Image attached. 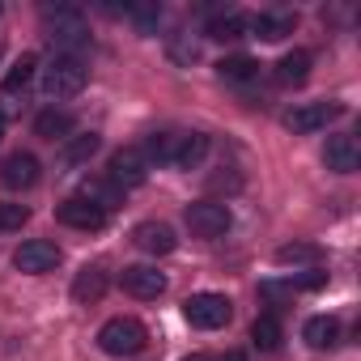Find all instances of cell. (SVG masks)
Returning <instances> with one entry per match:
<instances>
[{
	"label": "cell",
	"instance_id": "cell-1",
	"mask_svg": "<svg viewBox=\"0 0 361 361\" xmlns=\"http://www.w3.org/2000/svg\"><path fill=\"white\" fill-rule=\"evenodd\" d=\"M43 30L56 47V56H81L90 47V26H85L81 9H68V5L43 9Z\"/></svg>",
	"mask_w": 361,
	"mask_h": 361
},
{
	"label": "cell",
	"instance_id": "cell-2",
	"mask_svg": "<svg viewBox=\"0 0 361 361\" xmlns=\"http://www.w3.org/2000/svg\"><path fill=\"white\" fill-rule=\"evenodd\" d=\"M145 344H149V327L132 314H115L98 327V348L106 357H136Z\"/></svg>",
	"mask_w": 361,
	"mask_h": 361
},
{
	"label": "cell",
	"instance_id": "cell-3",
	"mask_svg": "<svg viewBox=\"0 0 361 361\" xmlns=\"http://www.w3.org/2000/svg\"><path fill=\"white\" fill-rule=\"evenodd\" d=\"M90 81V68L81 56H51V64L43 68V94L47 98H77Z\"/></svg>",
	"mask_w": 361,
	"mask_h": 361
},
{
	"label": "cell",
	"instance_id": "cell-4",
	"mask_svg": "<svg viewBox=\"0 0 361 361\" xmlns=\"http://www.w3.org/2000/svg\"><path fill=\"white\" fill-rule=\"evenodd\" d=\"M183 319L192 327H200V331H217V327H226L234 319V302L226 293H192L183 302Z\"/></svg>",
	"mask_w": 361,
	"mask_h": 361
},
{
	"label": "cell",
	"instance_id": "cell-5",
	"mask_svg": "<svg viewBox=\"0 0 361 361\" xmlns=\"http://www.w3.org/2000/svg\"><path fill=\"white\" fill-rule=\"evenodd\" d=\"M149 157H145V149L140 145H123V149H115L111 153V183L119 188V192H128V188H140L145 178H149Z\"/></svg>",
	"mask_w": 361,
	"mask_h": 361
},
{
	"label": "cell",
	"instance_id": "cell-6",
	"mask_svg": "<svg viewBox=\"0 0 361 361\" xmlns=\"http://www.w3.org/2000/svg\"><path fill=\"white\" fill-rule=\"evenodd\" d=\"M183 221H188V230H192L196 238H221L234 217H230V209H226L221 200H196V204H188Z\"/></svg>",
	"mask_w": 361,
	"mask_h": 361
},
{
	"label": "cell",
	"instance_id": "cell-7",
	"mask_svg": "<svg viewBox=\"0 0 361 361\" xmlns=\"http://www.w3.org/2000/svg\"><path fill=\"white\" fill-rule=\"evenodd\" d=\"M39 174H43L39 157H35V153H22V149L0 161V183H5L9 192H30V188L39 183Z\"/></svg>",
	"mask_w": 361,
	"mask_h": 361
},
{
	"label": "cell",
	"instance_id": "cell-8",
	"mask_svg": "<svg viewBox=\"0 0 361 361\" xmlns=\"http://www.w3.org/2000/svg\"><path fill=\"white\" fill-rule=\"evenodd\" d=\"M56 264H60V247L47 243V238H30V243H22V247L13 251V268H18V272H30V276H43V272H51Z\"/></svg>",
	"mask_w": 361,
	"mask_h": 361
},
{
	"label": "cell",
	"instance_id": "cell-9",
	"mask_svg": "<svg viewBox=\"0 0 361 361\" xmlns=\"http://www.w3.org/2000/svg\"><path fill=\"white\" fill-rule=\"evenodd\" d=\"M119 285H123V293H132V298H140V302H157V298L166 293V276H161L157 268H149V264L123 268V272H119Z\"/></svg>",
	"mask_w": 361,
	"mask_h": 361
},
{
	"label": "cell",
	"instance_id": "cell-10",
	"mask_svg": "<svg viewBox=\"0 0 361 361\" xmlns=\"http://www.w3.org/2000/svg\"><path fill=\"white\" fill-rule=\"evenodd\" d=\"M340 111H344L340 102H302V106H293V111L285 115V128L306 136V132H319V128H327V123H331Z\"/></svg>",
	"mask_w": 361,
	"mask_h": 361
},
{
	"label": "cell",
	"instance_id": "cell-11",
	"mask_svg": "<svg viewBox=\"0 0 361 361\" xmlns=\"http://www.w3.org/2000/svg\"><path fill=\"white\" fill-rule=\"evenodd\" d=\"M293 26H298V13H289V9H264V13L247 18V30L264 43H281L285 35H293Z\"/></svg>",
	"mask_w": 361,
	"mask_h": 361
},
{
	"label": "cell",
	"instance_id": "cell-12",
	"mask_svg": "<svg viewBox=\"0 0 361 361\" xmlns=\"http://www.w3.org/2000/svg\"><path fill=\"white\" fill-rule=\"evenodd\" d=\"M323 161H327V170H336V174H353V170L361 166V145H357V136H348V132L327 136Z\"/></svg>",
	"mask_w": 361,
	"mask_h": 361
},
{
	"label": "cell",
	"instance_id": "cell-13",
	"mask_svg": "<svg viewBox=\"0 0 361 361\" xmlns=\"http://www.w3.org/2000/svg\"><path fill=\"white\" fill-rule=\"evenodd\" d=\"M56 217H60V221H64L68 230H85V234H90V230H102V226H106V213H102L98 204H90L85 196H68V200H64V204L56 209Z\"/></svg>",
	"mask_w": 361,
	"mask_h": 361
},
{
	"label": "cell",
	"instance_id": "cell-14",
	"mask_svg": "<svg viewBox=\"0 0 361 361\" xmlns=\"http://www.w3.org/2000/svg\"><path fill=\"white\" fill-rule=\"evenodd\" d=\"M35 68H39V60L35 56H22L13 68H9V77H5V85H0V115H13L18 111V94L30 85V77H35Z\"/></svg>",
	"mask_w": 361,
	"mask_h": 361
},
{
	"label": "cell",
	"instance_id": "cell-15",
	"mask_svg": "<svg viewBox=\"0 0 361 361\" xmlns=\"http://www.w3.org/2000/svg\"><path fill=\"white\" fill-rule=\"evenodd\" d=\"M132 243H136L145 255H170V251L178 247V238H174V230H170L166 221H140V226L132 230Z\"/></svg>",
	"mask_w": 361,
	"mask_h": 361
},
{
	"label": "cell",
	"instance_id": "cell-16",
	"mask_svg": "<svg viewBox=\"0 0 361 361\" xmlns=\"http://www.w3.org/2000/svg\"><path fill=\"white\" fill-rule=\"evenodd\" d=\"M106 285H111V272H106L102 264H85V268L77 272V281H73V298H77L81 306H90V302H98V298L106 293Z\"/></svg>",
	"mask_w": 361,
	"mask_h": 361
},
{
	"label": "cell",
	"instance_id": "cell-17",
	"mask_svg": "<svg viewBox=\"0 0 361 361\" xmlns=\"http://www.w3.org/2000/svg\"><path fill=\"white\" fill-rule=\"evenodd\" d=\"M259 68H264V64L251 60V56H226V60L217 64V77H221L226 85H238V90H243V85H255V81H259Z\"/></svg>",
	"mask_w": 361,
	"mask_h": 361
},
{
	"label": "cell",
	"instance_id": "cell-18",
	"mask_svg": "<svg viewBox=\"0 0 361 361\" xmlns=\"http://www.w3.org/2000/svg\"><path fill=\"white\" fill-rule=\"evenodd\" d=\"M204 157H209V136H204V132H183V136H178V145H174V161H170V166L196 170Z\"/></svg>",
	"mask_w": 361,
	"mask_h": 361
},
{
	"label": "cell",
	"instance_id": "cell-19",
	"mask_svg": "<svg viewBox=\"0 0 361 361\" xmlns=\"http://www.w3.org/2000/svg\"><path fill=\"white\" fill-rule=\"evenodd\" d=\"M302 340H306L314 353H327V348H336V340H340V323H336L331 314H314V319H306Z\"/></svg>",
	"mask_w": 361,
	"mask_h": 361
},
{
	"label": "cell",
	"instance_id": "cell-20",
	"mask_svg": "<svg viewBox=\"0 0 361 361\" xmlns=\"http://www.w3.org/2000/svg\"><path fill=\"white\" fill-rule=\"evenodd\" d=\"M310 64H314V60H310V51H302V47H298V51H285V56H281V64H276V73H272V77H276V85H306Z\"/></svg>",
	"mask_w": 361,
	"mask_h": 361
},
{
	"label": "cell",
	"instance_id": "cell-21",
	"mask_svg": "<svg viewBox=\"0 0 361 361\" xmlns=\"http://www.w3.org/2000/svg\"><path fill=\"white\" fill-rule=\"evenodd\" d=\"M77 196H85L90 204H98L106 217H111V209H119L123 204V192L111 183V178H85V183H81V192Z\"/></svg>",
	"mask_w": 361,
	"mask_h": 361
},
{
	"label": "cell",
	"instance_id": "cell-22",
	"mask_svg": "<svg viewBox=\"0 0 361 361\" xmlns=\"http://www.w3.org/2000/svg\"><path fill=\"white\" fill-rule=\"evenodd\" d=\"M35 136H43V140H68L73 136V115L68 111H56V106L39 111L35 115Z\"/></svg>",
	"mask_w": 361,
	"mask_h": 361
},
{
	"label": "cell",
	"instance_id": "cell-23",
	"mask_svg": "<svg viewBox=\"0 0 361 361\" xmlns=\"http://www.w3.org/2000/svg\"><path fill=\"white\" fill-rule=\"evenodd\" d=\"M251 344H255L259 353H276V348L285 344V327H281V319H276V314H259V319L251 323Z\"/></svg>",
	"mask_w": 361,
	"mask_h": 361
},
{
	"label": "cell",
	"instance_id": "cell-24",
	"mask_svg": "<svg viewBox=\"0 0 361 361\" xmlns=\"http://www.w3.org/2000/svg\"><path fill=\"white\" fill-rule=\"evenodd\" d=\"M209 39H217V43H238V39H247V18L243 13H213L209 18Z\"/></svg>",
	"mask_w": 361,
	"mask_h": 361
},
{
	"label": "cell",
	"instance_id": "cell-25",
	"mask_svg": "<svg viewBox=\"0 0 361 361\" xmlns=\"http://www.w3.org/2000/svg\"><path fill=\"white\" fill-rule=\"evenodd\" d=\"M98 145H102V140H98V132L68 136V140H64V149H60V161H64V166H85V161L98 153Z\"/></svg>",
	"mask_w": 361,
	"mask_h": 361
},
{
	"label": "cell",
	"instance_id": "cell-26",
	"mask_svg": "<svg viewBox=\"0 0 361 361\" xmlns=\"http://www.w3.org/2000/svg\"><path fill=\"white\" fill-rule=\"evenodd\" d=\"M319 259H323V251H319L314 243H285V247L276 251V264H285V268H289V264H293V268H298V264L319 268Z\"/></svg>",
	"mask_w": 361,
	"mask_h": 361
},
{
	"label": "cell",
	"instance_id": "cell-27",
	"mask_svg": "<svg viewBox=\"0 0 361 361\" xmlns=\"http://www.w3.org/2000/svg\"><path fill=\"white\" fill-rule=\"evenodd\" d=\"M174 145H178V136H174V132H153V136H149L140 149H145L149 166H153V161L161 166V161H174Z\"/></svg>",
	"mask_w": 361,
	"mask_h": 361
},
{
	"label": "cell",
	"instance_id": "cell-28",
	"mask_svg": "<svg viewBox=\"0 0 361 361\" xmlns=\"http://www.w3.org/2000/svg\"><path fill=\"white\" fill-rule=\"evenodd\" d=\"M30 221V209L26 204H0V234H13Z\"/></svg>",
	"mask_w": 361,
	"mask_h": 361
},
{
	"label": "cell",
	"instance_id": "cell-29",
	"mask_svg": "<svg viewBox=\"0 0 361 361\" xmlns=\"http://www.w3.org/2000/svg\"><path fill=\"white\" fill-rule=\"evenodd\" d=\"M221 170H226V174H213V178H209V192H238V188H243V174H238L234 166H221Z\"/></svg>",
	"mask_w": 361,
	"mask_h": 361
},
{
	"label": "cell",
	"instance_id": "cell-30",
	"mask_svg": "<svg viewBox=\"0 0 361 361\" xmlns=\"http://www.w3.org/2000/svg\"><path fill=\"white\" fill-rule=\"evenodd\" d=\"M323 285H327V272L323 268H310V272H302V276L289 281V289H323Z\"/></svg>",
	"mask_w": 361,
	"mask_h": 361
},
{
	"label": "cell",
	"instance_id": "cell-31",
	"mask_svg": "<svg viewBox=\"0 0 361 361\" xmlns=\"http://www.w3.org/2000/svg\"><path fill=\"white\" fill-rule=\"evenodd\" d=\"M183 361H217L213 353H192V357H183Z\"/></svg>",
	"mask_w": 361,
	"mask_h": 361
},
{
	"label": "cell",
	"instance_id": "cell-32",
	"mask_svg": "<svg viewBox=\"0 0 361 361\" xmlns=\"http://www.w3.org/2000/svg\"><path fill=\"white\" fill-rule=\"evenodd\" d=\"M217 361H247L243 353H226V357H217Z\"/></svg>",
	"mask_w": 361,
	"mask_h": 361
},
{
	"label": "cell",
	"instance_id": "cell-33",
	"mask_svg": "<svg viewBox=\"0 0 361 361\" xmlns=\"http://www.w3.org/2000/svg\"><path fill=\"white\" fill-rule=\"evenodd\" d=\"M0 128H5V115H0Z\"/></svg>",
	"mask_w": 361,
	"mask_h": 361
}]
</instances>
